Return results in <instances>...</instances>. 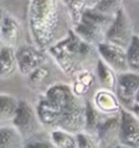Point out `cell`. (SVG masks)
<instances>
[{"mask_svg":"<svg viewBox=\"0 0 139 148\" xmlns=\"http://www.w3.org/2000/svg\"><path fill=\"white\" fill-rule=\"evenodd\" d=\"M104 118L105 115L101 114L90 100H87L84 103V130L83 131L89 135L95 136L99 125L101 124Z\"/></svg>","mask_w":139,"mask_h":148,"instance_id":"cell-16","label":"cell"},{"mask_svg":"<svg viewBox=\"0 0 139 148\" xmlns=\"http://www.w3.org/2000/svg\"><path fill=\"white\" fill-rule=\"evenodd\" d=\"M92 103L104 115L120 114L122 109L115 91H110V89H105V88H100L94 93Z\"/></svg>","mask_w":139,"mask_h":148,"instance_id":"cell-12","label":"cell"},{"mask_svg":"<svg viewBox=\"0 0 139 148\" xmlns=\"http://www.w3.org/2000/svg\"><path fill=\"white\" fill-rule=\"evenodd\" d=\"M119 143L131 148H139V120L123 108L120 112Z\"/></svg>","mask_w":139,"mask_h":148,"instance_id":"cell-10","label":"cell"},{"mask_svg":"<svg viewBox=\"0 0 139 148\" xmlns=\"http://www.w3.org/2000/svg\"><path fill=\"white\" fill-rule=\"evenodd\" d=\"M97 51L99 58L104 62H106L116 73H122L129 71L127 62V53L126 49L116 44L101 42L97 45Z\"/></svg>","mask_w":139,"mask_h":148,"instance_id":"cell-9","label":"cell"},{"mask_svg":"<svg viewBox=\"0 0 139 148\" xmlns=\"http://www.w3.org/2000/svg\"><path fill=\"white\" fill-rule=\"evenodd\" d=\"M18 100L12 94L0 93V123L12 120L18 107Z\"/></svg>","mask_w":139,"mask_h":148,"instance_id":"cell-19","label":"cell"},{"mask_svg":"<svg viewBox=\"0 0 139 148\" xmlns=\"http://www.w3.org/2000/svg\"><path fill=\"white\" fill-rule=\"evenodd\" d=\"M139 89V73L133 71H126L117 73V83L115 93L121 107L129 110L136 103V94Z\"/></svg>","mask_w":139,"mask_h":148,"instance_id":"cell-8","label":"cell"},{"mask_svg":"<svg viewBox=\"0 0 139 148\" xmlns=\"http://www.w3.org/2000/svg\"><path fill=\"white\" fill-rule=\"evenodd\" d=\"M38 123L35 109L32 107V104L26 99H20L11 125L18 131L23 140L38 134Z\"/></svg>","mask_w":139,"mask_h":148,"instance_id":"cell-7","label":"cell"},{"mask_svg":"<svg viewBox=\"0 0 139 148\" xmlns=\"http://www.w3.org/2000/svg\"><path fill=\"white\" fill-rule=\"evenodd\" d=\"M114 148H131V147H127V146H123V145H120V143H117Z\"/></svg>","mask_w":139,"mask_h":148,"instance_id":"cell-29","label":"cell"},{"mask_svg":"<svg viewBox=\"0 0 139 148\" xmlns=\"http://www.w3.org/2000/svg\"><path fill=\"white\" fill-rule=\"evenodd\" d=\"M17 71L16 50L12 47L3 45L0 48V78L7 80Z\"/></svg>","mask_w":139,"mask_h":148,"instance_id":"cell-14","label":"cell"},{"mask_svg":"<svg viewBox=\"0 0 139 148\" xmlns=\"http://www.w3.org/2000/svg\"><path fill=\"white\" fill-rule=\"evenodd\" d=\"M21 37V23L12 15H6L0 25V39L3 45L14 47L18 43Z\"/></svg>","mask_w":139,"mask_h":148,"instance_id":"cell-13","label":"cell"},{"mask_svg":"<svg viewBox=\"0 0 139 148\" xmlns=\"http://www.w3.org/2000/svg\"><path fill=\"white\" fill-rule=\"evenodd\" d=\"M129 71L139 73V34H134L126 49Z\"/></svg>","mask_w":139,"mask_h":148,"instance_id":"cell-21","label":"cell"},{"mask_svg":"<svg viewBox=\"0 0 139 148\" xmlns=\"http://www.w3.org/2000/svg\"><path fill=\"white\" fill-rule=\"evenodd\" d=\"M101 0H88V8H94L97 4H99Z\"/></svg>","mask_w":139,"mask_h":148,"instance_id":"cell-28","label":"cell"},{"mask_svg":"<svg viewBox=\"0 0 139 148\" xmlns=\"http://www.w3.org/2000/svg\"><path fill=\"white\" fill-rule=\"evenodd\" d=\"M51 73V67L49 66V64H44L40 67H38L37 70H34L33 72L28 76V82L32 87H40L43 83H44L48 78H49Z\"/></svg>","mask_w":139,"mask_h":148,"instance_id":"cell-22","label":"cell"},{"mask_svg":"<svg viewBox=\"0 0 139 148\" xmlns=\"http://www.w3.org/2000/svg\"><path fill=\"white\" fill-rule=\"evenodd\" d=\"M3 47V43H1V39H0V48H1Z\"/></svg>","mask_w":139,"mask_h":148,"instance_id":"cell-31","label":"cell"},{"mask_svg":"<svg viewBox=\"0 0 139 148\" xmlns=\"http://www.w3.org/2000/svg\"><path fill=\"white\" fill-rule=\"evenodd\" d=\"M112 18L114 17L87 8L79 22L72 26V29L82 40L97 47L105 40V33L112 22Z\"/></svg>","mask_w":139,"mask_h":148,"instance_id":"cell-4","label":"cell"},{"mask_svg":"<svg viewBox=\"0 0 139 148\" xmlns=\"http://www.w3.org/2000/svg\"><path fill=\"white\" fill-rule=\"evenodd\" d=\"M95 80H97L95 72L90 71L89 69H83V70L78 71L77 73H74V81H78L79 83L84 84V86L89 89L94 84Z\"/></svg>","mask_w":139,"mask_h":148,"instance_id":"cell-25","label":"cell"},{"mask_svg":"<svg viewBox=\"0 0 139 148\" xmlns=\"http://www.w3.org/2000/svg\"><path fill=\"white\" fill-rule=\"evenodd\" d=\"M48 58V51L35 44H22L16 49L17 70L23 76H29L34 70L46 64Z\"/></svg>","mask_w":139,"mask_h":148,"instance_id":"cell-6","label":"cell"},{"mask_svg":"<svg viewBox=\"0 0 139 148\" xmlns=\"http://www.w3.org/2000/svg\"><path fill=\"white\" fill-rule=\"evenodd\" d=\"M138 1H139V0H138Z\"/></svg>","mask_w":139,"mask_h":148,"instance_id":"cell-32","label":"cell"},{"mask_svg":"<svg viewBox=\"0 0 139 148\" xmlns=\"http://www.w3.org/2000/svg\"><path fill=\"white\" fill-rule=\"evenodd\" d=\"M68 11L72 26L77 25L81 20L83 12L88 8V0H62Z\"/></svg>","mask_w":139,"mask_h":148,"instance_id":"cell-20","label":"cell"},{"mask_svg":"<svg viewBox=\"0 0 139 148\" xmlns=\"http://www.w3.org/2000/svg\"><path fill=\"white\" fill-rule=\"evenodd\" d=\"M120 134V114L116 115H105L97 130L95 137L99 141L101 148H109L114 143L119 142ZM115 147V146H114Z\"/></svg>","mask_w":139,"mask_h":148,"instance_id":"cell-11","label":"cell"},{"mask_svg":"<svg viewBox=\"0 0 139 148\" xmlns=\"http://www.w3.org/2000/svg\"><path fill=\"white\" fill-rule=\"evenodd\" d=\"M95 76H97V80L99 81L101 88L115 91L117 83V73L100 58L95 65Z\"/></svg>","mask_w":139,"mask_h":148,"instance_id":"cell-15","label":"cell"},{"mask_svg":"<svg viewBox=\"0 0 139 148\" xmlns=\"http://www.w3.org/2000/svg\"><path fill=\"white\" fill-rule=\"evenodd\" d=\"M134 34L136 33L131 17L128 16L126 9L122 6L121 9H119V11L116 12L114 18H112V22L105 33L104 42L116 44L127 49V47L129 45Z\"/></svg>","mask_w":139,"mask_h":148,"instance_id":"cell-5","label":"cell"},{"mask_svg":"<svg viewBox=\"0 0 139 148\" xmlns=\"http://www.w3.org/2000/svg\"><path fill=\"white\" fill-rule=\"evenodd\" d=\"M5 16H6V14H5V8H4V5L0 3V25H1Z\"/></svg>","mask_w":139,"mask_h":148,"instance_id":"cell-27","label":"cell"},{"mask_svg":"<svg viewBox=\"0 0 139 148\" xmlns=\"http://www.w3.org/2000/svg\"><path fill=\"white\" fill-rule=\"evenodd\" d=\"M22 148H55V146L51 143L50 138L48 140L45 137H42L38 135H33L28 138L23 140Z\"/></svg>","mask_w":139,"mask_h":148,"instance_id":"cell-23","label":"cell"},{"mask_svg":"<svg viewBox=\"0 0 139 148\" xmlns=\"http://www.w3.org/2000/svg\"><path fill=\"white\" fill-rule=\"evenodd\" d=\"M136 103H139V89H138V92L136 94Z\"/></svg>","mask_w":139,"mask_h":148,"instance_id":"cell-30","label":"cell"},{"mask_svg":"<svg viewBox=\"0 0 139 148\" xmlns=\"http://www.w3.org/2000/svg\"><path fill=\"white\" fill-rule=\"evenodd\" d=\"M43 96L61 110L57 129L74 135L84 130V104L81 98L73 94L71 86L61 82L52 83L45 89Z\"/></svg>","mask_w":139,"mask_h":148,"instance_id":"cell-3","label":"cell"},{"mask_svg":"<svg viewBox=\"0 0 139 148\" xmlns=\"http://www.w3.org/2000/svg\"><path fill=\"white\" fill-rule=\"evenodd\" d=\"M76 138H77V148H101L97 137L89 135L84 131L76 134Z\"/></svg>","mask_w":139,"mask_h":148,"instance_id":"cell-24","label":"cell"},{"mask_svg":"<svg viewBox=\"0 0 139 148\" xmlns=\"http://www.w3.org/2000/svg\"><path fill=\"white\" fill-rule=\"evenodd\" d=\"M128 112H131L139 120V103H134V104H133V107L128 110Z\"/></svg>","mask_w":139,"mask_h":148,"instance_id":"cell-26","label":"cell"},{"mask_svg":"<svg viewBox=\"0 0 139 148\" xmlns=\"http://www.w3.org/2000/svg\"><path fill=\"white\" fill-rule=\"evenodd\" d=\"M23 138L14 126H0V148H22Z\"/></svg>","mask_w":139,"mask_h":148,"instance_id":"cell-17","label":"cell"},{"mask_svg":"<svg viewBox=\"0 0 139 148\" xmlns=\"http://www.w3.org/2000/svg\"><path fill=\"white\" fill-rule=\"evenodd\" d=\"M48 54L67 76L83 70V65L93 53V45L82 40L71 28L63 38L48 47Z\"/></svg>","mask_w":139,"mask_h":148,"instance_id":"cell-2","label":"cell"},{"mask_svg":"<svg viewBox=\"0 0 139 148\" xmlns=\"http://www.w3.org/2000/svg\"><path fill=\"white\" fill-rule=\"evenodd\" d=\"M49 138L55 148H77L76 135L61 129H52L49 132Z\"/></svg>","mask_w":139,"mask_h":148,"instance_id":"cell-18","label":"cell"},{"mask_svg":"<svg viewBox=\"0 0 139 148\" xmlns=\"http://www.w3.org/2000/svg\"><path fill=\"white\" fill-rule=\"evenodd\" d=\"M27 20L33 43L46 50L54 43L60 22L59 0H29Z\"/></svg>","mask_w":139,"mask_h":148,"instance_id":"cell-1","label":"cell"}]
</instances>
